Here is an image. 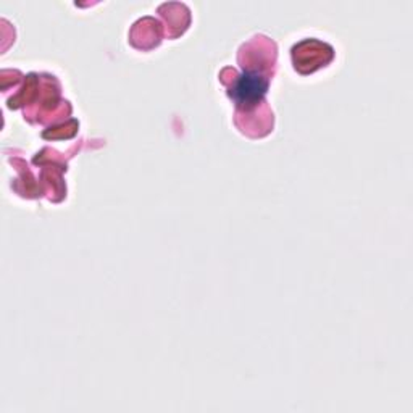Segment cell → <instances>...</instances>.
<instances>
[{
  "instance_id": "cell-1",
  "label": "cell",
  "mask_w": 413,
  "mask_h": 413,
  "mask_svg": "<svg viewBox=\"0 0 413 413\" xmlns=\"http://www.w3.org/2000/svg\"><path fill=\"white\" fill-rule=\"evenodd\" d=\"M264 91H265V82L261 81V78H259L257 75L254 76L247 75V76H242L241 81L238 82L234 94H236L239 102L245 104V102H252V100L259 97Z\"/></svg>"
}]
</instances>
